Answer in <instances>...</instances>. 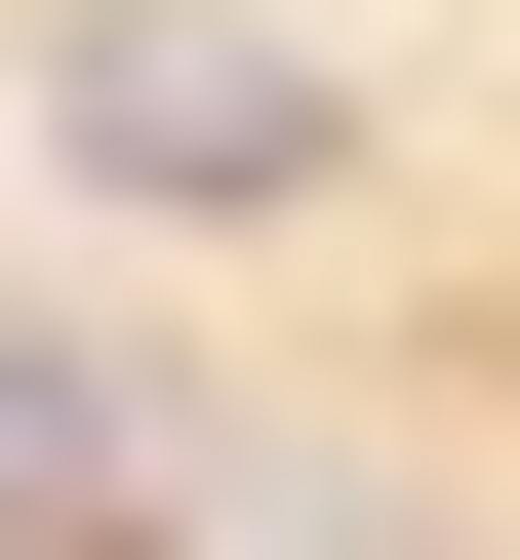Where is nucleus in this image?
<instances>
[{
    "label": "nucleus",
    "mask_w": 520,
    "mask_h": 560,
    "mask_svg": "<svg viewBox=\"0 0 520 560\" xmlns=\"http://www.w3.org/2000/svg\"><path fill=\"white\" fill-rule=\"evenodd\" d=\"M81 480H120V361H81V320H0V521H81Z\"/></svg>",
    "instance_id": "f03ea898"
},
{
    "label": "nucleus",
    "mask_w": 520,
    "mask_h": 560,
    "mask_svg": "<svg viewBox=\"0 0 520 560\" xmlns=\"http://www.w3.org/2000/svg\"><path fill=\"white\" fill-rule=\"evenodd\" d=\"M41 120H81L120 200H321V40H241V0H81Z\"/></svg>",
    "instance_id": "f257e3e1"
}]
</instances>
